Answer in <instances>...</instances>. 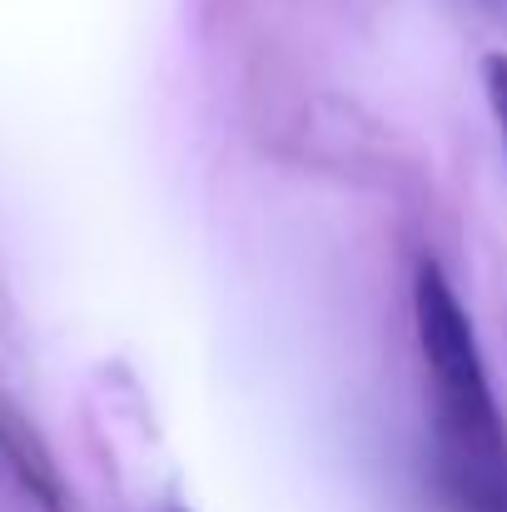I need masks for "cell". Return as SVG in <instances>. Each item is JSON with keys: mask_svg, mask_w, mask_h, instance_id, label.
<instances>
[{"mask_svg": "<svg viewBox=\"0 0 507 512\" xmlns=\"http://www.w3.org/2000/svg\"><path fill=\"white\" fill-rule=\"evenodd\" d=\"M413 324L433 398V473L453 512H507V423L483 348L443 269L418 264Z\"/></svg>", "mask_w": 507, "mask_h": 512, "instance_id": "cell-1", "label": "cell"}, {"mask_svg": "<svg viewBox=\"0 0 507 512\" xmlns=\"http://www.w3.org/2000/svg\"><path fill=\"white\" fill-rule=\"evenodd\" d=\"M483 85H488V105L498 115V130H503L507 145V55H488L483 60Z\"/></svg>", "mask_w": 507, "mask_h": 512, "instance_id": "cell-2", "label": "cell"}]
</instances>
